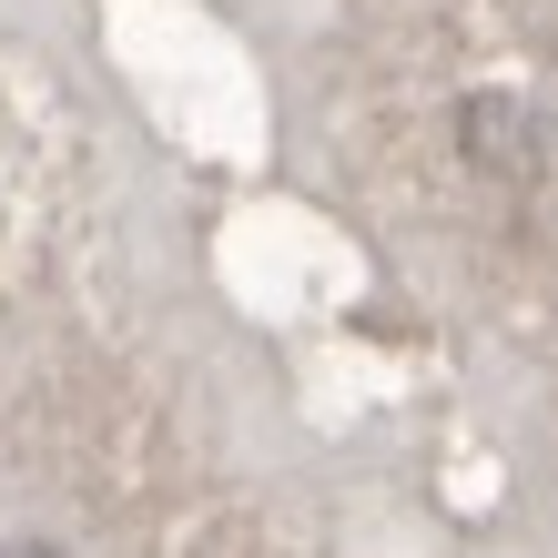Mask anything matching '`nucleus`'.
Instances as JSON below:
<instances>
[{"label":"nucleus","mask_w":558,"mask_h":558,"mask_svg":"<svg viewBox=\"0 0 558 558\" xmlns=\"http://www.w3.org/2000/svg\"><path fill=\"white\" fill-rule=\"evenodd\" d=\"M0 558H61V548H41V538H11V548H0Z\"/></svg>","instance_id":"1"}]
</instances>
